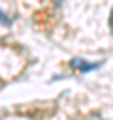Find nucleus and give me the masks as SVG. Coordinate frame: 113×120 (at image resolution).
I'll return each instance as SVG.
<instances>
[{
  "label": "nucleus",
  "instance_id": "f03ea898",
  "mask_svg": "<svg viewBox=\"0 0 113 120\" xmlns=\"http://www.w3.org/2000/svg\"><path fill=\"white\" fill-rule=\"evenodd\" d=\"M0 22H2V24H6V26H9V24H11V19H9V17H6V13H2V11H0Z\"/></svg>",
  "mask_w": 113,
  "mask_h": 120
},
{
  "label": "nucleus",
  "instance_id": "f257e3e1",
  "mask_svg": "<svg viewBox=\"0 0 113 120\" xmlns=\"http://www.w3.org/2000/svg\"><path fill=\"white\" fill-rule=\"evenodd\" d=\"M70 66H72L73 69H79L81 73H87V71L98 69V68H100V62H96V64H90V62L83 60V58H73V60L70 62Z\"/></svg>",
  "mask_w": 113,
  "mask_h": 120
},
{
  "label": "nucleus",
  "instance_id": "7ed1b4c3",
  "mask_svg": "<svg viewBox=\"0 0 113 120\" xmlns=\"http://www.w3.org/2000/svg\"><path fill=\"white\" fill-rule=\"evenodd\" d=\"M109 28H111V32H113V9H111V15H109Z\"/></svg>",
  "mask_w": 113,
  "mask_h": 120
}]
</instances>
